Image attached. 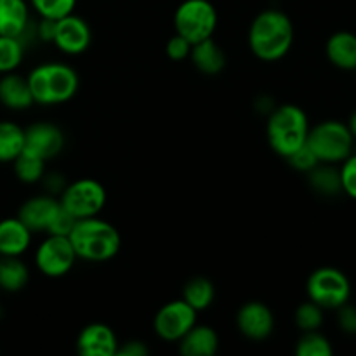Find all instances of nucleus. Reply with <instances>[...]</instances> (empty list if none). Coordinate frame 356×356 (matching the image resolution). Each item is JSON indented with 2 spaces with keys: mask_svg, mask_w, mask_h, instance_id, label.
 Masks as SVG:
<instances>
[{
  "mask_svg": "<svg viewBox=\"0 0 356 356\" xmlns=\"http://www.w3.org/2000/svg\"><path fill=\"white\" fill-rule=\"evenodd\" d=\"M353 134L343 122L325 120L316 127L309 129L306 145L312 148L320 163L344 162L351 155Z\"/></svg>",
  "mask_w": 356,
  "mask_h": 356,
  "instance_id": "obj_5",
  "label": "nucleus"
},
{
  "mask_svg": "<svg viewBox=\"0 0 356 356\" xmlns=\"http://www.w3.org/2000/svg\"><path fill=\"white\" fill-rule=\"evenodd\" d=\"M309 301L318 305L323 309H339L350 301L351 284L346 275L337 268H318L308 278Z\"/></svg>",
  "mask_w": 356,
  "mask_h": 356,
  "instance_id": "obj_7",
  "label": "nucleus"
},
{
  "mask_svg": "<svg viewBox=\"0 0 356 356\" xmlns=\"http://www.w3.org/2000/svg\"><path fill=\"white\" fill-rule=\"evenodd\" d=\"M308 179L313 190L318 191L320 195H325V197H332V195H337L339 191H343V188H341L339 170H336L334 167L320 165L318 163L315 169H312L308 172Z\"/></svg>",
  "mask_w": 356,
  "mask_h": 356,
  "instance_id": "obj_26",
  "label": "nucleus"
},
{
  "mask_svg": "<svg viewBox=\"0 0 356 356\" xmlns=\"http://www.w3.org/2000/svg\"><path fill=\"white\" fill-rule=\"evenodd\" d=\"M30 3L40 17L58 21L68 14H73L76 0H30Z\"/></svg>",
  "mask_w": 356,
  "mask_h": 356,
  "instance_id": "obj_29",
  "label": "nucleus"
},
{
  "mask_svg": "<svg viewBox=\"0 0 356 356\" xmlns=\"http://www.w3.org/2000/svg\"><path fill=\"white\" fill-rule=\"evenodd\" d=\"M92 42V31L86 19L68 14L56 21V31L52 44L68 56H79L89 49Z\"/></svg>",
  "mask_w": 356,
  "mask_h": 356,
  "instance_id": "obj_11",
  "label": "nucleus"
},
{
  "mask_svg": "<svg viewBox=\"0 0 356 356\" xmlns=\"http://www.w3.org/2000/svg\"><path fill=\"white\" fill-rule=\"evenodd\" d=\"M37 37L44 42H52L54 40V31H56V21L47 19V17H42L40 23L37 24Z\"/></svg>",
  "mask_w": 356,
  "mask_h": 356,
  "instance_id": "obj_37",
  "label": "nucleus"
},
{
  "mask_svg": "<svg viewBox=\"0 0 356 356\" xmlns=\"http://www.w3.org/2000/svg\"><path fill=\"white\" fill-rule=\"evenodd\" d=\"M219 350V336L212 327L195 323L179 339V351L184 356H212Z\"/></svg>",
  "mask_w": 356,
  "mask_h": 356,
  "instance_id": "obj_18",
  "label": "nucleus"
},
{
  "mask_svg": "<svg viewBox=\"0 0 356 356\" xmlns=\"http://www.w3.org/2000/svg\"><path fill=\"white\" fill-rule=\"evenodd\" d=\"M323 323V308L315 305L313 301L302 302L296 309V325L302 332H313L318 330Z\"/></svg>",
  "mask_w": 356,
  "mask_h": 356,
  "instance_id": "obj_30",
  "label": "nucleus"
},
{
  "mask_svg": "<svg viewBox=\"0 0 356 356\" xmlns=\"http://www.w3.org/2000/svg\"><path fill=\"white\" fill-rule=\"evenodd\" d=\"M24 58V42L17 37L0 35V73H10Z\"/></svg>",
  "mask_w": 356,
  "mask_h": 356,
  "instance_id": "obj_27",
  "label": "nucleus"
},
{
  "mask_svg": "<svg viewBox=\"0 0 356 356\" xmlns=\"http://www.w3.org/2000/svg\"><path fill=\"white\" fill-rule=\"evenodd\" d=\"M59 200L49 197V195H40V197L28 198L17 211V218L19 221L24 222L31 233L35 232H44L47 233L49 226L54 221L56 214H58Z\"/></svg>",
  "mask_w": 356,
  "mask_h": 356,
  "instance_id": "obj_15",
  "label": "nucleus"
},
{
  "mask_svg": "<svg viewBox=\"0 0 356 356\" xmlns=\"http://www.w3.org/2000/svg\"><path fill=\"white\" fill-rule=\"evenodd\" d=\"M341 188L346 195L356 200V155H350L344 160L343 167L339 170Z\"/></svg>",
  "mask_w": 356,
  "mask_h": 356,
  "instance_id": "obj_32",
  "label": "nucleus"
},
{
  "mask_svg": "<svg viewBox=\"0 0 356 356\" xmlns=\"http://www.w3.org/2000/svg\"><path fill=\"white\" fill-rule=\"evenodd\" d=\"M30 280L28 266L16 256H0V289L3 292H19Z\"/></svg>",
  "mask_w": 356,
  "mask_h": 356,
  "instance_id": "obj_22",
  "label": "nucleus"
},
{
  "mask_svg": "<svg viewBox=\"0 0 356 356\" xmlns=\"http://www.w3.org/2000/svg\"><path fill=\"white\" fill-rule=\"evenodd\" d=\"M24 148V129L14 122H0V163H9L17 159Z\"/></svg>",
  "mask_w": 356,
  "mask_h": 356,
  "instance_id": "obj_23",
  "label": "nucleus"
},
{
  "mask_svg": "<svg viewBox=\"0 0 356 356\" xmlns=\"http://www.w3.org/2000/svg\"><path fill=\"white\" fill-rule=\"evenodd\" d=\"M327 58L341 70H356V35L351 31H337L327 42Z\"/></svg>",
  "mask_w": 356,
  "mask_h": 356,
  "instance_id": "obj_21",
  "label": "nucleus"
},
{
  "mask_svg": "<svg viewBox=\"0 0 356 356\" xmlns=\"http://www.w3.org/2000/svg\"><path fill=\"white\" fill-rule=\"evenodd\" d=\"M287 160L296 170H301V172H309V170L315 169L320 163V160L316 159V155L312 152V148H309L308 145L301 146V148H299L298 152L292 153Z\"/></svg>",
  "mask_w": 356,
  "mask_h": 356,
  "instance_id": "obj_31",
  "label": "nucleus"
},
{
  "mask_svg": "<svg viewBox=\"0 0 356 356\" xmlns=\"http://www.w3.org/2000/svg\"><path fill=\"white\" fill-rule=\"evenodd\" d=\"M76 257L68 236L47 235L35 252V264L38 271L49 278H61L73 268Z\"/></svg>",
  "mask_w": 356,
  "mask_h": 356,
  "instance_id": "obj_9",
  "label": "nucleus"
},
{
  "mask_svg": "<svg viewBox=\"0 0 356 356\" xmlns=\"http://www.w3.org/2000/svg\"><path fill=\"white\" fill-rule=\"evenodd\" d=\"M339 327L346 334H356V308L355 306H348V302L339 308Z\"/></svg>",
  "mask_w": 356,
  "mask_h": 356,
  "instance_id": "obj_35",
  "label": "nucleus"
},
{
  "mask_svg": "<svg viewBox=\"0 0 356 356\" xmlns=\"http://www.w3.org/2000/svg\"><path fill=\"white\" fill-rule=\"evenodd\" d=\"M33 101L38 104H59L72 99L79 90V75L65 63H45L26 76Z\"/></svg>",
  "mask_w": 356,
  "mask_h": 356,
  "instance_id": "obj_4",
  "label": "nucleus"
},
{
  "mask_svg": "<svg viewBox=\"0 0 356 356\" xmlns=\"http://www.w3.org/2000/svg\"><path fill=\"white\" fill-rule=\"evenodd\" d=\"M59 204L76 219L94 218L106 204V190L96 179H79L66 184L61 191Z\"/></svg>",
  "mask_w": 356,
  "mask_h": 356,
  "instance_id": "obj_8",
  "label": "nucleus"
},
{
  "mask_svg": "<svg viewBox=\"0 0 356 356\" xmlns=\"http://www.w3.org/2000/svg\"><path fill=\"white\" fill-rule=\"evenodd\" d=\"M190 58L195 68L204 75H218L226 66L225 52L216 44L214 38H207L191 45Z\"/></svg>",
  "mask_w": 356,
  "mask_h": 356,
  "instance_id": "obj_20",
  "label": "nucleus"
},
{
  "mask_svg": "<svg viewBox=\"0 0 356 356\" xmlns=\"http://www.w3.org/2000/svg\"><path fill=\"white\" fill-rule=\"evenodd\" d=\"M68 238L75 249L76 257L89 263H106L117 256L122 247L118 229L97 216L76 219Z\"/></svg>",
  "mask_w": 356,
  "mask_h": 356,
  "instance_id": "obj_2",
  "label": "nucleus"
},
{
  "mask_svg": "<svg viewBox=\"0 0 356 356\" xmlns=\"http://www.w3.org/2000/svg\"><path fill=\"white\" fill-rule=\"evenodd\" d=\"M236 327L240 334L250 341H264L273 334V312L264 302L250 301L236 313Z\"/></svg>",
  "mask_w": 356,
  "mask_h": 356,
  "instance_id": "obj_13",
  "label": "nucleus"
},
{
  "mask_svg": "<svg viewBox=\"0 0 356 356\" xmlns=\"http://www.w3.org/2000/svg\"><path fill=\"white\" fill-rule=\"evenodd\" d=\"M174 28L191 45L207 40L218 28V10L209 0H184L174 14Z\"/></svg>",
  "mask_w": 356,
  "mask_h": 356,
  "instance_id": "obj_6",
  "label": "nucleus"
},
{
  "mask_svg": "<svg viewBox=\"0 0 356 356\" xmlns=\"http://www.w3.org/2000/svg\"><path fill=\"white\" fill-rule=\"evenodd\" d=\"M294 26L291 17L277 9L263 10L254 17L249 30L250 51L261 61H278L291 51Z\"/></svg>",
  "mask_w": 356,
  "mask_h": 356,
  "instance_id": "obj_1",
  "label": "nucleus"
},
{
  "mask_svg": "<svg viewBox=\"0 0 356 356\" xmlns=\"http://www.w3.org/2000/svg\"><path fill=\"white\" fill-rule=\"evenodd\" d=\"M165 52L172 61H183V59L190 58L191 42L186 40L184 37H181L179 33H176L169 42H167Z\"/></svg>",
  "mask_w": 356,
  "mask_h": 356,
  "instance_id": "obj_34",
  "label": "nucleus"
},
{
  "mask_svg": "<svg viewBox=\"0 0 356 356\" xmlns=\"http://www.w3.org/2000/svg\"><path fill=\"white\" fill-rule=\"evenodd\" d=\"M63 148H65V134L58 125L38 122L24 129V152L33 153L47 162L49 159L58 156Z\"/></svg>",
  "mask_w": 356,
  "mask_h": 356,
  "instance_id": "obj_12",
  "label": "nucleus"
},
{
  "mask_svg": "<svg viewBox=\"0 0 356 356\" xmlns=\"http://www.w3.org/2000/svg\"><path fill=\"white\" fill-rule=\"evenodd\" d=\"M148 348L141 341H127L124 344H118V356H145L148 355Z\"/></svg>",
  "mask_w": 356,
  "mask_h": 356,
  "instance_id": "obj_36",
  "label": "nucleus"
},
{
  "mask_svg": "<svg viewBox=\"0 0 356 356\" xmlns=\"http://www.w3.org/2000/svg\"><path fill=\"white\" fill-rule=\"evenodd\" d=\"M30 26V9L24 0H0V35L23 37Z\"/></svg>",
  "mask_w": 356,
  "mask_h": 356,
  "instance_id": "obj_19",
  "label": "nucleus"
},
{
  "mask_svg": "<svg viewBox=\"0 0 356 356\" xmlns=\"http://www.w3.org/2000/svg\"><path fill=\"white\" fill-rule=\"evenodd\" d=\"M309 124L305 110L296 104H282L271 110L266 124V136L271 149L289 159L308 139Z\"/></svg>",
  "mask_w": 356,
  "mask_h": 356,
  "instance_id": "obj_3",
  "label": "nucleus"
},
{
  "mask_svg": "<svg viewBox=\"0 0 356 356\" xmlns=\"http://www.w3.org/2000/svg\"><path fill=\"white\" fill-rule=\"evenodd\" d=\"M216 289L209 278L197 277L191 278L183 289V299L195 309V312H204L214 302Z\"/></svg>",
  "mask_w": 356,
  "mask_h": 356,
  "instance_id": "obj_24",
  "label": "nucleus"
},
{
  "mask_svg": "<svg viewBox=\"0 0 356 356\" xmlns=\"http://www.w3.org/2000/svg\"><path fill=\"white\" fill-rule=\"evenodd\" d=\"M14 165V174H16L17 179L21 183L26 184H35L38 181L44 179L45 174V160H42L40 156L33 155L30 152H21L17 155V159L13 162Z\"/></svg>",
  "mask_w": 356,
  "mask_h": 356,
  "instance_id": "obj_25",
  "label": "nucleus"
},
{
  "mask_svg": "<svg viewBox=\"0 0 356 356\" xmlns=\"http://www.w3.org/2000/svg\"><path fill=\"white\" fill-rule=\"evenodd\" d=\"M348 127H350L351 134H353V138H356V111L353 115H351L350 118V124H348Z\"/></svg>",
  "mask_w": 356,
  "mask_h": 356,
  "instance_id": "obj_38",
  "label": "nucleus"
},
{
  "mask_svg": "<svg viewBox=\"0 0 356 356\" xmlns=\"http://www.w3.org/2000/svg\"><path fill=\"white\" fill-rule=\"evenodd\" d=\"M31 243V232L19 218H7L0 221V256L19 257Z\"/></svg>",
  "mask_w": 356,
  "mask_h": 356,
  "instance_id": "obj_17",
  "label": "nucleus"
},
{
  "mask_svg": "<svg viewBox=\"0 0 356 356\" xmlns=\"http://www.w3.org/2000/svg\"><path fill=\"white\" fill-rule=\"evenodd\" d=\"M0 103L14 111L28 110L31 104H35L26 76L14 72L3 73L0 79Z\"/></svg>",
  "mask_w": 356,
  "mask_h": 356,
  "instance_id": "obj_16",
  "label": "nucleus"
},
{
  "mask_svg": "<svg viewBox=\"0 0 356 356\" xmlns=\"http://www.w3.org/2000/svg\"><path fill=\"white\" fill-rule=\"evenodd\" d=\"M118 344L115 332L104 323H90L76 337V351L82 356H117Z\"/></svg>",
  "mask_w": 356,
  "mask_h": 356,
  "instance_id": "obj_14",
  "label": "nucleus"
},
{
  "mask_svg": "<svg viewBox=\"0 0 356 356\" xmlns=\"http://www.w3.org/2000/svg\"><path fill=\"white\" fill-rule=\"evenodd\" d=\"M197 323V312L184 299L170 301L156 312L153 327L160 339L179 343L181 337Z\"/></svg>",
  "mask_w": 356,
  "mask_h": 356,
  "instance_id": "obj_10",
  "label": "nucleus"
},
{
  "mask_svg": "<svg viewBox=\"0 0 356 356\" xmlns=\"http://www.w3.org/2000/svg\"><path fill=\"white\" fill-rule=\"evenodd\" d=\"M75 222H76V218H73V216L61 205L58 214H56L54 221H52L51 226H49L47 235L68 236L70 232H72V228L75 226Z\"/></svg>",
  "mask_w": 356,
  "mask_h": 356,
  "instance_id": "obj_33",
  "label": "nucleus"
},
{
  "mask_svg": "<svg viewBox=\"0 0 356 356\" xmlns=\"http://www.w3.org/2000/svg\"><path fill=\"white\" fill-rule=\"evenodd\" d=\"M296 353L298 356H332V346L325 336L318 334V330H313L302 332V337L296 346Z\"/></svg>",
  "mask_w": 356,
  "mask_h": 356,
  "instance_id": "obj_28",
  "label": "nucleus"
}]
</instances>
